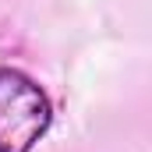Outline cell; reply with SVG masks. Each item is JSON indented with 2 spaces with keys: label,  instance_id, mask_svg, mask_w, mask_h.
I'll list each match as a JSON object with an SVG mask.
<instances>
[{
  "label": "cell",
  "instance_id": "cell-1",
  "mask_svg": "<svg viewBox=\"0 0 152 152\" xmlns=\"http://www.w3.org/2000/svg\"><path fill=\"white\" fill-rule=\"evenodd\" d=\"M50 127V92L21 67H0V152H32Z\"/></svg>",
  "mask_w": 152,
  "mask_h": 152
}]
</instances>
